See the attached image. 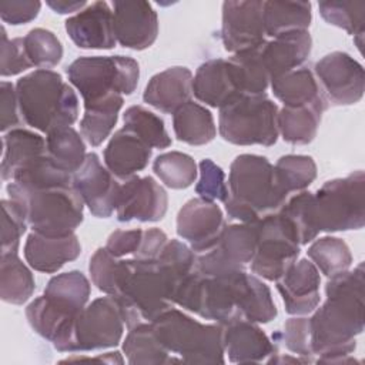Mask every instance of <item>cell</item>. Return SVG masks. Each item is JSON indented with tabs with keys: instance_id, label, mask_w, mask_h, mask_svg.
I'll return each instance as SVG.
<instances>
[{
	"instance_id": "603a6c76",
	"label": "cell",
	"mask_w": 365,
	"mask_h": 365,
	"mask_svg": "<svg viewBox=\"0 0 365 365\" xmlns=\"http://www.w3.org/2000/svg\"><path fill=\"white\" fill-rule=\"evenodd\" d=\"M192 94L214 108H221L242 96L230 60L212 58L202 63L192 77Z\"/></svg>"
},
{
	"instance_id": "f1b7e54d",
	"label": "cell",
	"mask_w": 365,
	"mask_h": 365,
	"mask_svg": "<svg viewBox=\"0 0 365 365\" xmlns=\"http://www.w3.org/2000/svg\"><path fill=\"white\" fill-rule=\"evenodd\" d=\"M274 96L287 107L318 106L328 108L318 80L308 67H298L271 80Z\"/></svg>"
},
{
	"instance_id": "7c38bea8",
	"label": "cell",
	"mask_w": 365,
	"mask_h": 365,
	"mask_svg": "<svg viewBox=\"0 0 365 365\" xmlns=\"http://www.w3.org/2000/svg\"><path fill=\"white\" fill-rule=\"evenodd\" d=\"M125 317L113 295L100 297L86 305L74 325L73 352L106 349L120 344Z\"/></svg>"
},
{
	"instance_id": "d6a6232c",
	"label": "cell",
	"mask_w": 365,
	"mask_h": 365,
	"mask_svg": "<svg viewBox=\"0 0 365 365\" xmlns=\"http://www.w3.org/2000/svg\"><path fill=\"white\" fill-rule=\"evenodd\" d=\"M311 19L309 1H262V21L268 37L307 30Z\"/></svg>"
},
{
	"instance_id": "680465c9",
	"label": "cell",
	"mask_w": 365,
	"mask_h": 365,
	"mask_svg": "<svg viewBox=\"0 0 365 365\" xmlns=\"http://www.w3.org/2000/svg\"><path fill=\"white\" fill-rule=\"evenodd\" d=\"M47 6L58 14H67L73 11H81L87 6V3L80 0H48Z\"/></svg>"
},
{
	"instance_id": "ab89813d",
	"label": "cell",
	"mask_w": 365,
	"mask_h": 365,
	"mask_svg": "<svg viewBox=\"0 0 365 365\" xmlns=\"http://www.w3.org/2000/svg\"><path fill=\"white\" fill-rule=\"evenodd\" d=\"M261 47L235 53L228 58L234 68V74L241 94H265L271 83L261 58Z\"/></svg>"
},
{
	"instance_id": "db71d44e",
	"label": "cell",
	"mask_w": 365,
	"mask_h": 365,
	"mask_svg": "<svg viewBox=\"0 0 365 365\" xmlns=\"http://www.w3.org/2000/svg\"><path fill=\"white\" fill-rule=\"evenodd\" d=\"M41 3L37 0H20V1H1L0 17L4 23L11 26L26 24L38 16Z\"/></svg>"
},
{
	"instance_id": "f546056e",
	"label": "cell",
	"mask_w": 365,
	"mask_h": 365,
	"mask_svg": "<svg viewBox=\"0 0 365 365\" xmlns=\"http://www.w3.org/2000/svg\"><path fill=\"white\" fill-rule=\"evenodd\" d=\"M43 154H47V145L40 134L20 127L7 131L3 135L1 178L10 181L23 165Z\"/></svg>"
},
{
	"instance_id": "7dc6e473",
	"label": "cell",
	"mask_w": 365,
	"mask_h": 365,
	"mask_svg": "<svg viewBox=\"0 0 365 365\" xmlns=\"http://www.w3.org/2000/svg\"><path fill=\"white\" fill-rule=\"evenodd\" d=\"M312 192L309 191H299L292 195L284 205L278 210V212L288 221L292 227L299 245H307L308 242L314 241L318 235V231L314 228L311 221V202Z\"/></svg>"
},
{
	"instance_id": "4fadbf2b",
	"label": "cell",
	"mask_w": 365,
	"mask_h": 365,
	"mask_svg": "<svg viewBox=\"0 0 365 365\" xmlns=\"http://www.w3.org/2000/svg\"><path fill=\"white\" fill-rule=\"evenodd\" d=\"M258 222V221H257ZM257 222L225 225L217 244L197 255V269L204 277L245 271L257 247Z\"/></svg>"
},
{
	"instance_id": "f6af8a7d",
	"label": "cell",
	"mask_w": 365,
	"mask_h": 365,
	"mask_svg": "<svg viewBox=\"0 0 365 365\" xmlns=\"http://www.w3.org/2000/svg\"><path fill=\"white\" fill-rule=\"evenodd\" d=\"M274 168L279 185L288 195L304 191L317 178V164L309 155H282Z\"/></svg>"
},
{
	"instance_id": "f5cc1de1",
	"label": "cell",
	"mask_w": 365,
	"mask_h": 365,
	"mask_svg": "<svg viewBox=\"0 0 365 365\" xmlns=\"http://www.w3.org/2000/svg\"><path fill=\"white\" fill-rule=\"evenodd\" d=\"M33 67L26 50L23 37H16L9 40L6 29L1 27V54H0V74L3 77H10L26 71Z\"/></svg>"
},
{
	"instance_id": "bcb514c9",
	"label": "cell",
	"mask_w": 365,
	"mask_h": 365,
	"mask_svg": "<svg viewBox=\"0 0 365 365\" xmlns=\"http://www.w3.org/2000/svg\"><path fill=\"white\" fill-rule=\"evenodd\" d=\"M23 43L31 66L38 67V70H48L61 61L63 46L50 30L31 29L23 37Z\"/></svg>"
},
{
	"instance_id": "5b68a950",
	"label": "cell",
	"mask_w": 365,
	"mask_h": 365,
	"mask_svg": "<svg viewBox=\"0 0 365 365\" xmlns=\"http://www.w3.org/2000/svg\"><path fill=\"white\" fill-rule=\"evenodd\" d=\"M123 308L125 325L154 321L173 308L171 285L157 259H120L117 289L113 295Z\"/></svg>"
},
{
	"instance_id": "d590c367",
	"label": "cell",
	"mask_w": 365,
	"mask_h": 365,
	"mask_svg": "<svg viewBox=\"0 0 365 365\" xmlns=\"http://www.w3.org/2000/svg\"><path fill=\"white\" fill-rule=\"evenodd\" d=\"M325 110L318 106H284L278 110V131L282 140L292 145L309 144L317 135Z\"/></svg>"
},
{
	"instance_id": "e0dca14e",
	"label": "cell",
	"mask_w": 365,
	"mask_h": 365,
	"mask_svg": "<svg viewBox=\"0 0 365 365\" xmlns=\"http://www.w3.org/2000/svg\"><path fill=\"white\" fill-rule=\"evenodd\" d=\"M167 205V192L153 177L134 175L120 187L117 220L120 222H155L164 218Z\"/></svg>"
},
{
	"instance_id": "ba28073f",
	"label": "cell",
	"mask_w": 365,
	"mask_h": 365,
	"mask_svg": "<svg viewBox=\"0 0 365 365\" xmlns=\"http://www.w3.org/2000/svg\"><path fill=\"white\" fill-rule=\"evenodd\" d=\"M365 175L356 170L344 178H334L312 192L309 210L314 228L324 232L361 230L365 224Z\"/></svg>"
},
{
	"instance_id": "484cf974",
	"label": "cell",
	"mask_w": 365,
	"mask_h": 365,
	"mask_svg": "<svg viewBox=\"0 0 365 365\" xmlns=\"http://www.w3.org/2000/svg\"><path fill=\"white\" fill-rule=\"evenodd\" d=\"M81 252L77 235L46 237L37 232L29 234L24 244V258L27 264L40 272H57L64 264L74 261Z\"/></svg>"
},
{
	"instance_id": "44dd1931",
	"label": "cell",
	"mask_w": 365,
	"mask_h": 365,
	"mask_svg": "<svg viewBox=\"0 0 365 365\" xmlns=\"http://www.w3.org/2000/svg\"><path fill=\"white\" fill-rule=\"evenodd\" d=\"M275 282L288 314L305 315L318 307L321 277L307 258L295 261Z\"/></svg>"
},
{
	"instance_id": "5bb4252c",
	"label": "cell",
	"mask_w": 365,
	"mask_h": 365,
	"mask_svg": "<svg viewBox=\"0 0 365 365\" xmlns=\"http://www.w3.org/2000/svg\"><path fill=\"white\" fill-rule=\"evenodd\" d=\"M314 74L324 97L334 106H351L364 96V67L344 51H332L315 63Z\"/></svg>"
},
{
	"instance_id": "ffe728a7",
	"label": "cell",
	"mask_w": 365,
	"mask_h": 365,
	"mask_svg": "<svg viewBox=\"0 0 365 365\" xmlns=\"http://www.w3.org/2000/svg\"><path fill=\"white\" fill-rule=\"evenodd\" d=\"M71 41L80 48L110 50L115 46L113 9L107 1H94L64 23Z\"/></svg>"
},
{
	"instance_id": "7a4b0ae2",
	"label": "cell",
	"mask_w": 365,
	"mask_h": 365,
	"mask_svg": "<svg viewBox=\"0 0 365 365\" xmlns=\"http://www.w3.org/2000/svg\"><path fill=\"white\" fill-rule=\"evenodd\" d=\"M182 309L221 325L240 319L268 324L277 317V307L268 285L245 271L218 277L200 274Z\"/></svg>"
},
{
	"instance_id": "8fae6325",
	"label": "cell",
	"mask_w": 365,
	"mask_h": 365,
	"mask_svg": "<svg viewBox=\"0 0 365 365\" xmlns=\"http://www.w3.org/2000/svg\"><path fill=\"white\" fill-rule=\"evenodd\" d=\"M299 242L288 221L277 211L258 220L257 247L251 271L267 279H279L299 255Z\"/></svg>"
},
{
	"instance_id": "e575fe53",
	"label": "cell",
	"mask_w": 365,
	"mask_h": 365,
	"mask_svg": "<svg viewBox=\"0 0 365 365\" xmlns=\"http://www.w3.org/2000/svg\"><path fill=\"white\" fill-rule=\"evenodd\" d=\"M123 104L124 98L121 94H111L101 100L84 104L80 133L90 145L97 147L110 135Z\"/></svg>"
},
{
	"instance_id": "6da1fadb",
	"label": "cell",
	"mask_w": 365,
	"mask_h": 365,
	"mask_svg": "<svg viewBox=\"0 0 365 365\" xmlns=\"http://www.w3.org/2000/svg\"><path fill=\"white\" fill-rule=\"evenodd\" d=\"M364 264L328 279L327 299L309 318L311 349L317 362L345 364L364 331Z\"/></svg>"
},
{
	"instance_id": "9a60e30c",
	"label": "cell",
	"mask_w": 365,
	"mask_h": 365,
	"mask_svg": "<svg viewBox=\"0 0 365 365\" xmlns=\"http://www.w3.org/2000/svg\"><path fill=\"white\" fill-rule=\"evenodd\" d=\"M262 1H224L221 41L228 53H240L261 47L265 40Z\"/></svg>"
},
{
	"instance_id": "4dcf8cb0",
	"label": "cell",
	"mask_w": 365,
	"mask_h": 365,
	"mask_svg": "<svg viewBox=\"0 0 365 365\" xmlns=\"http://www.w3.org/2000/svg\"><path fill=\"white\" fill-rule=\"evenodd\" d=\"M123 352L131 365H160L180 362L158 341L151 322H140L130 328L123 342Z\"/></svg>"
},
{
	"instance_id": "ee69618b",
	"label": "cell",
	"mask_w": 365,
	"mask_h": 365,
	"mask_svg": "<svg viewBox=\"0 0 365 365\" xmlns=\"http://www.w3.org/2000/svg\"><path fill=\"white\" fill-rule=\"evenodd\" d=\"M124 128L134 133L151 148H167L171 145V138L165 130L163 118L143 106H131L123 115Z\"/></svg>"
},
{
	"instance_id": "f907efd6",
	"label": "cell",
	"mask_w": 365,
	"mask_h": 365,
	"mask_svg": "<svg viewBox=\"0 0 365 365\" xmlns=\"http://www.w3.org/2000/svg\"><path fill=\"white\" fill-rule=\"evenodd\" d=\"M198 171L200 178L195 185V192L200 195V198H204L207 201L225 202L230 192L222 168L217 165L212 160L204 158L198 164Z\"/></svg>"
},
{
	"instance_id": "ac0fdd59",
	"label": "cell",
	"mask_w": 365,
	"mask_h": 365,
	"mask_svg": "<svg viewBox=\"0 0 365 365\" xmlns=\"http://www.w3.org/2000/svg\"><path fill=\"white\" fill-rule=\"evenodd\" d=\"M225 227L224 214L214 201L191 198L178 211L177 234L190 244L194 252L211 250Z\"/></svg>"
},
{
	"instance_id": "2e32d148",
	"label": "cell",
	"mask_w": 365,
	"mask_h": 365,
	"mask_svg": "<svg viewBox=\"0 0 365 365\" xmlns=\"http://www.w3.org/2000/svg\"><path fill=\"white\" fill-rule=\"evenodd\" d=\"M73 187L97 218H108L117 208L121 184L96 153H88L83 165L73 174Z\"/></svg>"
},
{
	"instance_id": "6f0895ef",
	"label": "cell",
	"mask_w": 365,
	"mask_h": 365,
	"mask_svg": "<svg viewBox=\"0 0 365 365\" xmlns=\"http://www.w3.org/2000/svg\"><path fill=\"white\" fill-rule=\"evenodd\" d=\"M167 242H168V238L165 232L161 231L160 228L143 230V238H141L140 247L133 257L138 259H150V261L157 259Z\"/></svg>"
},
{
	"instance_id": "d6986e66",
	"label": "cell",
	"mask_w": 365,
	"mask_h": 365,
	"mask_svg": "<svg viewBox=\"0 0 365 365\" xmlns=\"http://www.w3.org/2000/svg\"><path fill=\"white\" fill-rule=\"evenodd\" d=\"M113 26L120 46L131 50H145L154 44L158 34V17L148 1H114Z\"/></svg>"
},
{
	"instance_id": "c3c4849f",
	"label": "cell",
	"mask_w": 365,
	"mask_h": 365,
	"mask_svg": "<svg viewBox=\"0 0 365 365\" xmlns=\"http://www.w3.org/2000/svg\"><path fill=\"white\" fill-rule=\"evenodd\" d=\"M1 254H17L20 240L29 225L26 211L13 198L1 201Z\"/></svg>"
},
{
	"instance_id": "f35d334b",
	"label": "cell",
	"mask_w": 365,
	"mask_h": 365,
	"mask_svg": "<svg viewBox=\"0 0 365 365\" xmlns=\"http://www.w3.org/2000/svg\"><path fill=\"white\" fill-rule=\"evenodd\" d=\"M10 182L21 190L31 191L73 185V175L58 168L47 154H43L23 165L13 175Z\"/></svg>"
},
{
	"instance_id": "8d00e7d4",
	"label": "cell",
	"mask_w": 365,
	"mask_h": 365,
	"mask_svg": "<svg viewBox=\"0 0 365 365\" xmlns=\"http://www.w3.org/2000/svg\"><path fill=\"white\" fill-rule=\"evenodd\" d=\"M36 281L17 254H1L0 297L4 302L21 305L33 295Z\"/></svg>"
},
{
	"instance_id": "7bdbcfd3",
	"label": "cell",
	"mask_w": 365,
	"mask_h": 365,
	"mask_svg": "<svg viewBox=\"0 0 365 365\" xmlns=\"http://www.w3.org/2000/svg\"><path fill=\"white\" fill-rule=\"evenodd\" d=\"M321 17L331 26L345 30L348 34L356 37V46L361 50L364 36L365 1H344L327 0L318 3Z\"/></svg>"
},
{
	"instance_id": "681fc988",
	"label": "cell",
	"mask_w": 365,
	"mask_h": 365,
	"mask_svg": "<svg viewBox=\"0 0 365 365\" xmlns=\"http://www.w3.org/2000/svg\"><path fill=\"white\" fill-rule=\"evenodd\" d=\"M88 271L93 284L106 295H114L120 271V259L110 254L106 247L98 248L90 258Z\"/></svg>"
},
{
	"instance_id": "83f0119b",
	"label": "cell",
	"mask_w": 365,
	"mask_h": 365,
	"mask_svg": "<svg viewBox=\"0 0 365 365\" xmlns=\"http://www.w3.org/2000/svg\"><path fill=\"white\" fill-rule=\"evenodd\" d=\"M106 167L120 180H128L148 165L151 147L127 128H121L111 135L104 148Z\"/></svg>"
},
{
	"instance_id": "3957f363",
	"label": "cell",
	"mask_w": 365,
	"mask_h": 365,
	"mask_svg": "<svg viewBox=\"0 0 365 365\" xmlns=\"http://www.w3.org/2000/svg\"><path fill=\"white\" fill-rule=\"evenodd\" d=\"M228 192L225 212L240 222H257L277 212L288 198L274 165L257 154H240L234 158L230 165Z\"/></svg>"
},
{
	"instance_id": "cb8c5ba5",
	"label": "cell",
	"mask_w": 365,
	"mask_h": 365,
	"mask_svg": "<svg viewBox=\"0 0 365 365\" xmlns=\"http://www.w3.org/2000/svg\"><path fill=\"white\" fill-rule=\"evenodd\" d=\"M26 317L34 332L50 341L57 351L73 352V335L77 317L57 308L44 295L27 305Z\"/></svg>"
},
{
	"instance_id": "91938a15",
	"label": "cell",
	"mask_w": 365,
	"mask_h": 365,
	"mask_svg": "<svg viewBox=\"0 0 365 365\" xmlns=\"http://www.w3.org/2000/svg\"><path fill=\"white\" fill-rule=\"evenodd\" d=\"M77 359H93V361H103V362H108V364H123V358L120 355V352H107L106 355H98L96 358H86V356H74V358H68L66 361H77Z\"/></svg>"
},
{
	"instance_id": "d4e9b609",
	"label": "cell",
	"mask_w": 365,
	"mask_h": 365,
	"mask_svg": "<svg viewBox=\"0 0 365 365\" xmlns=\"http://www.w3.org/2000/svg\"><path fill=\"white\" fill-rule=\"evenodd\" d=\"M192 73L182 66L168 67L154 74L147 83L143 100L148 106L165 114H173L177 108L191 100Z\"/></svg>"
},
{
	"instance_id": "836d02e7",
	"label": "cell",
	"mask_w": 365,
	"mask_h": 365,
	"mask_svg": "<svg viewBox=\"0 0 365 365\" xmlns=\"http://www.w3.org/2000/svg\"><path fill=\"white\" fill-rule=\"evenodd\" d=\"M90 282L80 271H68L53 277L46 288L44 297L57 308L78 317L90 297Z\"/></svg>"
},
{
	"instance_id": "60d3db41",
	"label": "cell",
	"mask_w": 365,
	"mask_h": 365,
	"mask_svg": "<svg viewBox=\"0 0 365 365\" xmlns=\"http://www.w3.org/2000/svg\"><path fill=\"white\" fill-rule=\"evenodd\" d=\"M307 252L317 269L328 278L348 271L352 264L349 247L338 237H321L309 245Z\"/></svg>"
},
{
	"instance_id": "9f6ffc18",
	"label": "cell",
	"mask_w": 365,
	"mask_h": 365,
	"mask_svg": "<svg viewBox=\"0 0 365 365\" xmlns=\"http://www.w3.org/2000/svg\"><path fill=\"white\" fill-rule=\"evenodd\" d=\"M0 101H1V125L0 130L6 133L7 130L17 128L20 124V108L16 93V86L9 81H1L0 84Z\"/></svg>"
},
{
	"instance_id": "74e56055",
	"label": "cell",
	"mask_w": 365,
	"mask_h": 365,
	"mask_svg": "<svg viewBox=\"0 0 365 365\" xmlns=\"http://www.w3.org/2000/svg\"><path fill=\"white\" fill-rule=\"evenodd\" d=\"M46 145L51 161L71 175L83 165L87 155L83 135L71 125L58 127L47 133Z\"/></svg>"
},
{
	"instance_id": "277c9868",
	"label": "cell",
	"mask_w": 365,
	"mask_h": 365,
	"mask_svg": "<svg viewBox=\"0 0 365 365\" xmlns=\"http://www.w3.org/2000/svg\"><path fill=\"white\" fill-rule=\"evenodd\" d=\"M16 93L23 121L41 133L70 127L78 117L74 88L53 70H34L23 76L16 83Z\"/></svg>"
},
{
	"instance_id": "9c48e42d",
	"label": "cell",
	"mask_w": 365,
	"mask_h": 365,
	"mask_svg": "<svg viewBox=\"0 0 365 365\" xmlns=\"http://www.w3.org/2000/svg\"><path fill=\"white\" fill-rule=\"evenodd\" d=\"M278 110L267 94H242L220 108V134L235 145H274L279 135Z\"/></svg>"
},
{
	"instance_id": "52a82bcc",
	"label": "cell",
	"mask_w": 365,
	"mask_h": 365,
	"mask_svg": "<svg viewBox=\"0 0 365 365\" xmlns=\"http://www.w3.org/2000/svg\"><path fill=\"white\" fill-rule=\"evenodd\" d=\"M7 192L23 205L29 227L37 234L63 237L83 222L84 201L73 185L26 191L9 182Z\"/></svg>"
},
{
	"instance_id": "7402d4cb",
	"label": "cell",
	"mask_w": 365,
	"mask_h": 365,
	"mask_svg": "<svg viewBox=\"0 0 365 365\" xmlns=\"http://www.w3.org/2000/svg\"><path fill=\"white\" fill-rule=\"evenodd\" d=\"M277 341L251 321L240 319L224 325V354L230 362L250 364L268 361L278 354Z\"/></svg>"
},
{
	"instance_id": "30bf717a",
	"label": "cell",
	"mask_w": 365,
	"mask_h": 365,
	"mask_svg": "<svg viewBox=\"0 0 365 365\" xmlns=\"http://www.w3.org/2000/svg\"><path fill=\"white\" fill-rule=\"evenodd\" d=\"M66 73L84 104L111 94H133L140 78L138 63L125 56L80 57L66 68Z\"/></svg>"
},
{
	"instance_id": "11a10c76",
	"label": "cell",
	"mask_w": 365,
	"mask_h": 365,
	"mask_svg": "<svg viewBox=\"0 0 365 365\" xmlns=\"http://www.w3.org/2000/svg\"><path fill=\"white\" fill-rule=\"evenodd\" d=\"M143 230H115L107 238L106 250L117 258L124 255H134L140 247Z\"/></svg>"
},
{
	"instance_id": "4316f807",
	"label": "cell",
	"mask_w": 365,
	"mask_h": 365,
	"mask_svg": "<svg viewBox=\"0 0 365 365\" xmlns=\"http://www.w3.org/2000/svg\"><path fill=\"white\" fill-rule=\"evenodd\" d=\"M312 48V38L308 30L291 31L265 41L261 47V58L274 80L302 66Z\"/></svg>"
},
{
	"instance_id": "b9f144b4",
	"label": "cell",
	"mask_w": 365,
	"mask_h": 365,
	"mask_svg": "<svg viewBox=\"0 0 365 365\" xmlns=\"http://www.w3.org/2000/svg\"><path fill=\"white\" fill-rule=\"evenodd\" d=\"M153 171L164 185L173 190L188 188L198 174L194 158L180 151H170L157 155L153 163Z\"/></svg>"
},
{
	"instance_id": "8992f818",
	"label": "cell",
	"mask_w": 365,
	"mask_h": 365,
	"mask_svg": "<svg viewBox=\"0 0 365 365\" xmlns=\"http://www.w3.org/2000/svg\"><path fill=\"white\" fill-rule=\"evenodd\" d=\"M161 345L184 364H224V325L201 324L170 308L151 321Z\"/></svg>"
},
{
	"instance_id": "1f68e13d",
	"label": "cell",
	"mask_w": 365,
	"mask_h": 365,
	"mask_svg": "<svg viewBox=\"0 0 365 365\" xmlns=\"http://www.w3.org/2000/svg\"><path fill=\"white\" fill-rule=\"evenodd\" d=\"M173 128L177 140L188 145L208 144L217 134L211 111L191 100L173 113Z\"/></svg>"
},
{
	"instance_id": "816d5d0a",
	"label": "cell",
	"mask_w": 365,
	"mask_h": 365,
	"mask_svg": "<svg viewBox=\"0 0 365 365\" xmlns=\"http://www.w3.org/2000/svg\"><path fill=\"white\" fill-rule=\"evenodd\" d=\"M281 342H284L285 348L298 355L299 358L312 362L311 356V321L305 317H294L285 321L284 331L275 334Z\"/></svg>"
}]
</instances>
